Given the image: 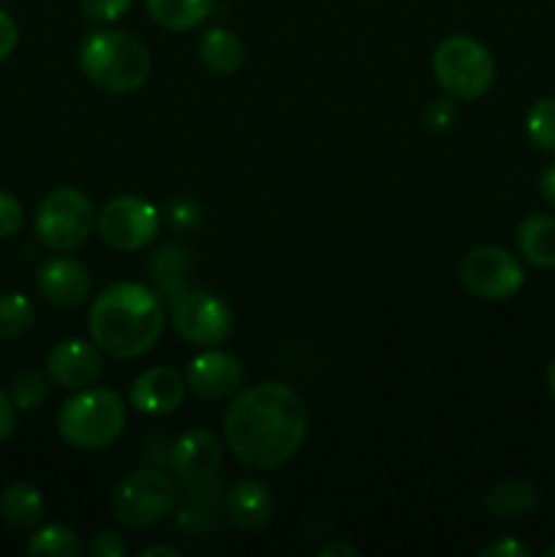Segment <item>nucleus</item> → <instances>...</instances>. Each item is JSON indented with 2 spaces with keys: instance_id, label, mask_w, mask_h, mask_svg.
Instances as JSON below:
<instances>
[{
  "instance_id": "f257e3e1",
  "label": "nucleus",
  "mask_w": 555,
  "mask_h": 557,
  "mask_svg": "<svg viewBox=\"0 0 555 557\" xmlns=\"http://www.w3.org/2000/svg\"><path fill=\"white\" fill-rule=\"evenodd\" d=\"M308 424V406L299 392L281 381H261L232 397L223 417V441L239 466L275 471L303 449Z\"/></svg>"
},
{
  "instance_id": "f03ea898",
  "label": "nucleus",
  "mask_w": 555,
  "mask_h": 557,
  "mask_svg": "<svg viewBox=\"0 0 555 557\" xmlns=\"http://www.w3.org/2000/svg\"><path fill=\"white\" fill-rule=\"evenodd\" d=\"M166 326V305L156 288L123 281L103 288L90 305V341L107 357L136 359L158 346Z\"/></svg>"
},
{
  "instance_id": "7ed1b4c3",
  "label": "nucleus",
  "mask_w": 555,
  "mask_h": 557,
  "mask_svg": "<svg viewBox=\"0 0 555 557\" xmlns=\"http://www.w3.org/2000/svg\"><path fill=\"white\" fill-rule=\"evenodd\" d=\"M79 71L92 87L112 96H128L150 79L152 60L145 44L125 30L98 27L79 47Z\"/></svg>"
},
{
  "instance_id": "20e7f679",
  "label": "nucleus",
  "mask_w": 555,
  "mask_h": 557,
  "mask_svg": "<svg viewBox=\"0 0 555 557\" xmlns=\"http://www.w3.org/2000/svg\"><path fill=\"white\" fill-rule=\"evenodd\" d=\"M128 424L125 400L112 389L87 386L71 395L58 411V433L65 444L82 451L112 446Z\"/></svg>"
},
{
  "instance_id": "39448f33",
  "label": "nucleus",
  "mask_w": 555,
  "mask_h": 557,
  "mask_svg": "<svg viewBox=\"0 0 555 557\" xmlns=\"http://www.w3.org/2000/svg\"><path fill=\"white\" fill-rule=\"evenodd\" d=\"M433 74L452 101H479L495 82V60L482 41L457 33L435 47Z\"/></svg>"
},
{
  "instance_id": "423d86ee",
  "label": "nucleus",
  "mask_w": 555,
  "mask_h": 557,
  "mask_svg": "<svg viewBox=\"0 0 555 557\" xmlns=\"http://www.w3.org/2000/svg\"><path fill=\"white\" fill-rule=\"evenodd\" d=\"M177 509L174 479L161 468H136L112 493V515L125 528H152Z\"/></svg>"
},
{
  "instance_id": "0eeeda50",
  "label": "nucleus",
  "mask_w": 555,
  "mask_h": 557,
  "mask_svg": "<svg viewBox=\"0 0 555 557\" xmlns=\"http://www.w3.org/2000/svg\"><path fill=\"white\" fill-rule=\"evenodd\" d=\"M96 207L79 188H54L36 210V237L54 253H69L96 228Z\"/></svg>"
},
{
  "instance_id": "6e6552de",
  "label": "nucleus",
  "mask_w": 555,
  "mask_h": 557,
  "mask_svg": "<svg viewBox=\"0 0 555 557\" xmlns=\"http://www.w3.org/2000/svg\"><path fill=\"white\" fill-rule=\"evenodd\" d=\"M460 281L473 297L501 302L520 292L526 272L517 256H511L501 245H477L462 256Z\"/></svg>"
},
{
  "instance_id": "1a4fd4ad",
  "label": "nucleus",
  "mask_w": 555,
  "mask_h": 557,
  "mask_svg": "<svg viewBox=\"0 0 555 557\" xmlns=\"http://www.w3.org/2000/svg\"><path fill=\"white\" fill-rule=\"evenodd\" d=\"M96 228L109 248L134 253L147 248L161 228V215L141 196H114L98 212Z\"/></svg>"
},
{
  "instance_id": "9d476101",
  "label": "nucleus",
  "mask_w": 555,
  "mask_h": 557,
  "mask_svg": "<svg viewBox=\"0 0 555 557\" xmlns=\"http://www.w3.org/2000/svg\"><path fill=\"white\" fill-rule=\"evenodd\" d=\"M172 324L185 343L212 348L232 332V310L221 297L201 288H183L172 297Z\"/></svg>"
},
{
  "instance_id": "9b49d317",
  "label": "nucleus",
  "mask_w": 555,
  "mask_h": 557,
  "mask_svg": "<svg viewBox=\"0 0 555 557\" xmlns=\"http://www.w3.org/2000/svg\"><path fill=\"white\" fill-rule=\"evenodd\" d=\"M223 466V444L210 430H188L169 449V468L190 490H199L215 479Z\"/></svg>"
},
{
  "instance_id": "f8f14e48",
  "label": "nucleus",
  "mask_w": 555,
  "mask_h": 557,
  "mask_svg": "<svg viewBox=\"0 0 555 557\" xmlns=\"http://www.w3.org/2000/svg\"><path fill=\"white\" fill-rule=\"evenodd\" d=\"M185 381H188V389L201 400H232L243 389L245 368L234 354L218 351L212 346L190 359L188 370H185Z\"/></svg>"
},
{
  "instance_id": "ddd939ff",
  "label": "nucleus",
  "mask_w": 555,
  "mask_h": 557,
  "mask_svg": "<svg viewBox=\"0 0 555 557\" xmlns=\"http://www.w3.org/2000/svg\"><path fill=\"white\" fill-rule=\"evenodd\" d=\"M47 373L52 379V384L63 386V389H87V386H92L101 379L103 351L96 343L79 341V337L60 341L49 351Z\"/></svg>"
},
{
  "instance_id": "4468645a",
  "label": "nucleus",
  "mask_w": 555,
  "mask_h": 557,
  "mask_svg": "<svg viewBox=\"0 0 555 557\" xmlns=\"http://www.w3.org/2000/svg\"><path fill=\"white\" fill-rule=\"evenodd\" d=\"M36 288L44 302L54 308H79L90 297L92 277L82 261L71 256H52L38 267Z\"/></svg>"
},
{
  "instance_id": "2eb2a0df",
  "label": "nucleus",
  "mask_w": 555,
  "mask_h": 557,
  "mask_svg": "<svg viewBox=\"0 0 555 557\" xmlns=\"http://www.w3.org/2000/svg\"><path fill=\"white\" fill-rule=\"evenodd\" d=\"M185 395H188L185 375H180L174 368L158 364L136 375L128 389V403L147 417H166L183 406Z\"/></svg>"
},
{
  "instance_id": "dca6fc26",
  "label": "nucleus",
  "mask_w": 555,
  "mask_h": 557,
  "mask_svg": "<svg viewBox=\"0 0 555 557\" xmlns=\"http://www.w3.org/2000/svg\"><path fill=\"white\" fill-rule=\"evenodd\" d=\"M275 511V498L261 479H243L226 495V520L237 531L254 533L270 522Z\"/></svg>"
},
{
  "instance_id": "f3484780",
  "label": "nucleus",
  "mask_w": 555,
  "mask_h": 557,
  "mask_svg": "<svg viewBox=\"0 0 555 557\" xmlns=\"http://www.w3.org/2000/svg\"><path fill=\"white\" fill-rule=\"evenodd\" d=\"M517 248L528 264L555 270V218L528 215L517 228Z\"/></svg>"
},
{
  "instance_id": "a211bd4d",
  "label": "nucleus",
  "mask_w": 555,
  "mask_h": 557,
  "mask_svg": "<svg viewBox=\"0 0 555 557\" xmlns=\"http://www.w3.org/2000/svg\"><path fill=\"white\" fill-rule=\"evenodd\" d=\"M199 58L207 71L229 76L234 74V71L243 69L245 44L239 41L237 33H232L229 27H210V30L201 36Z\"/></svg>"
},
{
  "instance_id": "6ab92c4d",
  "label": "nucleus",
  "mask_w": 555,
  "mask_h": 557,
  "mask_svg": "<svg viewBox=\"0 0 555 557\" xmlns=\"http://www.w3.org/2000/svg\"><path fill=\"white\" fill-rule=\"evenodd\" d=\"M484 509L498 520H522L536 509V490L522 479H504L488 493Z\"/></svg>"
},
{
  "instance_id": "aec40b11",
  "label": "nucleus",
  "mask_w": 555,
  "mask_h": 557,
  "mask_svg": "<svg viewBox=\"0 0 555 557\" xmlns=\"http://www.w3.org/2000/svg\"><path fill=\"white\" fill-rule=\"evenodd\" d=\"M152 22L166 30H194L205 25L215 0H145Z\"/></svg>"
},
{
  "instance_id": "412c9836",
  "label": "nucleus",
  "mask_w": 555,
  "mask_h": 557,
  "mask_svg": "<svg viewBox=\"0 0 555 557\" xmlns=\"http://www.w3.org/2000/svg\"><path fill=\"white\" fill-rule=\"evenodd\" d=\"M0 517L9 522L11 528H33L41 522L44 517V498L33 484L14 482L0 493Z\"/></svg>"
},
{
  "instance_id": "4be33fe9",
  "label": "nucleus",
  "mask_w": 555,
  "mask_h": 557,
  "mask_svg": "<svg viewBox=\"0 0 555 557\" xmlns=\"http://www.w3.org/2000/svg\"><path fill=\"white\" fill-rule=\"evenodd\" d=\"M82 553V542L74 528L49 522L38 528L27 542V555H49V557H76Z\"/></svg>"
},
{
  "instance_id": "5701e85b",
  "label": "nucleus",
  "mask_w": 555,
  "mask_h": 557,
  "mask_svg": "<svg viewBox=\"0 0 555 557\" xmlns=\"http://www.w3.org/2000/svg\"><path fill=\"white\" fill-rule=\"evenodd\" d=\"M36 324V308L20 292L0 294V341H16Z\"/></svg>"
},
{
  "instance_id": "b1692460",
  "label": "nucleus",
  "mask_w": 555,
  "mask_h": 557,
  "mask_svg": "<svg viewBox=\"0 0 555 557\" xmlns=\"http://www.w3.org/2000/svg\"><path fill=\"white\" fill-rule=\"evenodd\" d=\"M49 384H52V379H49V373H41V370L27 368L16 373L9 392L16 411H36V408H41L49 400Z\"/></svg>"
},
{
  "instance_id": "393cba45",
  "label": "nucleus",
  "mask_w": 555,
  "mask_h": 557,
  "mask_svg": "<svg viewBox=\"0 0 555 557\" xmlns=\"http://www.w3.org/2000/svg\"><path fill=\"white\" fill-rule=\"evenodd\" d=\"M526 134L542 152L555 156V96L539 98L526 114Z\"/></svg>"
},
{
  "instance_id": "a878e982",
  "label": "nucleus",
  "mask_w": 555,
  "mask_h": 557,
  "mask_svg": "<svg viewBox=\"0 0 555 557\" xmlns=\"http://www.w3.org/2000/svg\"><path fill=\"white\" fill-rule=\"evenodd\" d=\"M134 5V0H79L82 14L87 16L90 22H118L120 16H125Z\"/></svg>"
},
{
  "instance_id": "bb28decb",
  "label": "nucleus",
  "mask_w": 555,
  "mask_h": 557,
  "mask_svg": "<svg viewBox=\"0 0 555 557\" xmlns=\"http://www.w3.org/2000/svg\"><path fill=\"white\" fill-rule=\"evenodd\" d=\"M25 223V210H22V201L16 196L0 190V239L14 237L16 232Z\"/></svg>"
},
{
  "instance_id": "cd10ccee",
  "label": "nucleus",
  "mask_w": 555,
  "mask_h": 557,
  "mask_svg": "<svg viewBox=\"0 0 555 557\" xmlns=\"http://www.w3.org/2000/svg\"><path fill=\"white\" fill-rule=\"evenodd\" d=\"M90 555L92 557H123L128 553V544L123 542V536L114 531H98L90 539Z\"/></svg>"
},
{
  "instance_id": "c85d7f7f",
  "label": "nucleus",
  "mask_w": 555,
  "mask_h": 557,
  "mask_svg": "<svg viewBox=\"0 0 555 557\" xmlns=\"http://www.w3.org/2000/svg\"><path fill=\"white\" fill-rule=\"evenodd\" d=\"M16 44H20V27L9 11L0 9V63H5L14 54Z\"/></svg>"
},
{
  "instance_id": "c756f323",
  "label": "nucleus",
  "mask_w": 555,
  "mask_h": 557,
  "mask_svg": "<svg viewBox=\"0 0 555 557\" xmlns=\"http://www.w3.org/2000/svg\"><path fill=\"white\" fill-rule=\"evenodd\" d=\"M455 107H452L449 98H441V101H430V107L424 109V123L430 125V128H449V125H455Z\"/></svg>"
},
{
  "instance_id": "7c9ffc66",
  "label": "nucleus",
  "mask_w": 555,
  "mask_h": 557,
  "mask_svg": "<svg viewBox=\"0 0 555 557\" xmlns=\"http://www.w3.org/2000/svg\"><path fill=\"white\" fill-rule=\"evenodd\" d=\"M479 557H531V549L517 539H498V542L479 549Z\"/></svg>"
},
{
  "instance_id": "2f4dec72",
  "label": "nucleus",
  "mask_w": 555,
  "mask_h": 557,
  "mask_svg": "<svg viewBox=\"0 0 555 557\" xmlns=\"http://www.w3.org/2000/svg\"><path fill=\"white\" fill-rule=\"evenodd\" d=\"M16 428V408L11 403V397L0 389V444L14 433Z\"/></svg>"
},
{
  "instance_id": "473e14b6",
  "label": "nucleus",
  "mask_w": 555,
  "mask_h": 557,
  "mask_svg": "<svg viewBox=\"0 0 555 557\" xmlns=\"http://www.w3.org/2000/svg\"><path fill=\"white\" fill-rule=\"evenodd\" d=\"M539 190H542L544 201L550 207H555V163L542 169V174H539Z\"/></svg>"
},
{
  "instance_id": "72a5a7b5",
  "label": "nucleus",
  "mask_w": 555,
  "mask_h": 557,
  "mask_svg": "<svg viewBox=\"0 0 555 557\" xmlns=\"http://www.w3.org/2000/svg\"><path fill=\"white\" fill-rule=\"evenodd\" d=\"M319 555H351V557H357L359 549H357V547H348V544L337 542V544H330V547H321Z\"/></svg>"
},
{
  "instance_id": "f704fd0d",
  "label": "nucleus",
  "mask_w": 555,
  "mask_h": 557,
  "mask_svg": "<svg viewBox=\"0 0 555 557\" xmlns=\"http://www.w3.org/2000/svg\"><path fill=\"white\" fill-rule=\"evenodd\" d=\"M141 557H156V555H163V557H177L180 553L174 547H169V544H158V547H145L139 553Z\"/></svg>"
},
{
  "instance_id": "c9c22d12",
  "label": "nucleus",
  "mask_w": 555,
  "mask_h": 557,
  "mask_svg": "<svg viewBox=\"0 0 555 557\" xmlns=\"http://www.w3.org/2000/svg\"><path fill=\"white\" fill-rule=\"evenodd\" d=\"M547 389H550V395L555 397V359L550 362V368H547Z\"/></svg>"
},
{
  "instance_id": "e433bc0d",
  "label": "nucleus",
  "mask_w": 555,
  "mask_h": 557,
  "mask_svg": "<svg viewBox=\"0 0 555 557\" xmlns=\"http://www.w3.org/2000/svg\"><path fill=\"white\" fill-rule=\"evenodd\" d=\"M544 555H547V557H555V544H553V547H550L547 553H544Z\"/></svg>"
}]
</instances>
